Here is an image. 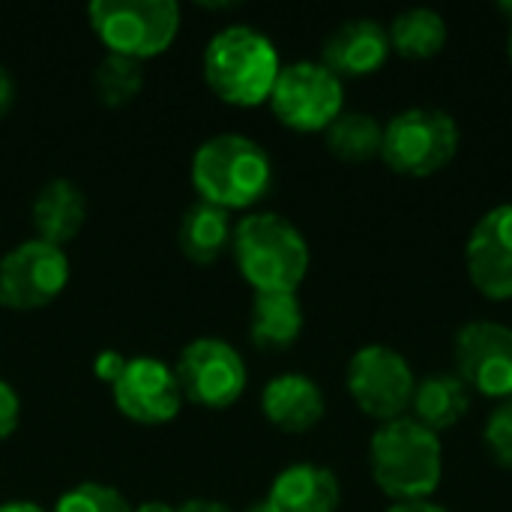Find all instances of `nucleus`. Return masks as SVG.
I'll return each mask as SVG.
<instances>
[{
    "label": "nucleus",
    "mask_w": 512,
    "mask_h": 512,
    "mask_svg": "<svg viewBox=\"0 0 512 512\" xmlns=\"http://www.w3.org/2000/svg\"><path fill=\"white\" fill-rule=\"evenodd\" d=\"M282 72L273 39L249 24H228L210 36L204 48V81L216 99L234 108L270 102Z\"/></svg>",
    "instance_id": "nucleus-1"
},
{
    "label": "nucleus",
    "mask_w": 512,
    "mask_h": 512,
    "mask_svg": "<svg viewBox=\"0 0 512 512\" xmlns=\"http://www.w3.org/2000/svg\"><path fill=\"white\" fill-rule=\"evenodd\" d=\"M192 186L201 201L219 210H249L273 186V159L249 135L222 132L192 156Z\"/></svg>",
    "instance_id": "nucleus-2"
},
{
    "label": "nucleus",
    "mask_w": 512,
    "mask_h": 512,
    "mask_svg": "<svg viewBox=\"0 0 512 512\" xmlns=\"http://www.w3.org/2000/svg\"><path fill=\"white\" fill-rule=\"evenodd\" d=\"M231 252L240 276L255 294L297 291L312 255L303 231L279 213H249L234 225Z\"/></svg>",
    "instance_id": "nucleus-3"
},
{
    "label": "nucleus",
    "mask_w": 512,
    "mask_h": 512,
    "mask_svg": "<svg viewBox=\"0 0 512 512\" xmlns=\"http://www.w3.org/2000/svg\"><path fill=\"white\" fill-rule=\"evenodd\" d=\"M369 465L378 489L396 501H426L444 477L441 435L420 426L414 417L381 423L369 441Z\"/></svg>",
    "instance_id": "nucleus-4"
},
{
    "label": "nucleus",
    "mask_w": 512,
    "mask_h": 512,
    "mask_svg": "<svg viewBox=\"0 0 512 512\" xmlns=\"http://www.w3.org/2000/svg\"><path fill=\"white\" fill-rule=\"evenodd\" d=\"M87 21L108 54L144 63L174 45L180 6L174 0H93Z\"/></svg>",
    "instance_id": "nucleus-5"
},
{
    "label": "nucleus",
    "mask_w": 512,
    "mask_h": 512,
    "mask_svg": "<svg viewBox=\"0 0 512 512\" xmlns=\"http://www.w3.org/2000/svg\"><path fill=\"white\" fill-rule=\"evenodd\" d=\"M462 144V129L441 108H405L384 123L381 159L393 174L432 177L444 171Z\"/></svg>",
    "instance_id": "nucleus-6"
},
{
    "label": "nucleus",
    "mask_w": 512,
    "mask_h": 512,
    "mask_svg": "<svg viewBox=\"0 0 512 512\" xmlns=\"http://www.w3.org/2000/svg\"><path fill=\"white\" fill-rule=\"evenodd\" d=\"M270 108L276 120L294 132H327L345 111V84L321 60H297L282 66Z\"/></svg>",
    "instance_id": "nucleus-7"
},
{
    "label": "nucleus",
    "mask_w": 512,
    "mask_h": 512,
    "mask_svg": "<svg viewBox=\"0 0 512 512\" xmlns=\"http://www.w3.org/2000/svg\"><path fill=\"white\" fill-rule=\"evenodd\" d=\"M174 375L183 393V402H192L207 411H225L231 408L249 384V369L240 351L219 339V336H201L183 345Z\"/></svg>",
    "instance_id": "nucleus-8"
},
{
    "label": "nucleus",
    "mask_w": 512,
    "mask_h": 512,
    "mask_svg": "<svg viewBox=\"0 0 512 512\" xmlns=\"http://www.w3.org/2000/svg\"><path fill=\"white\" fill-rule=\"evenodd\" d=\"M345 387L366 417L390 423L408 417L417 390V375L396 348L363 345L348 360Z\"/></svg>",
    "instance_id": "nucleus-9"
},
{
    "label": "nucleus",
    "mask_w": 512,
    "mask_h": 512,
    "mask_svg": "<svg viewBox=\"0 0 512 512\" xmlns=\"http://www.w3.org/2000/svg\"><path fill=\"white\" fill-rule=\"evenodd\" d=\"M69 255L45 240H24L0 258V306L33 312L54 303L69 285Z\"/></svg>",
    "instance_id": "nucleus-10"
},
{
    "label": "nucleus",
    "mask_w": 512,
    "mask_h": 512,
    "mask_svg": "<svg viewBox=\"0 0 512 512\" xmlns=\"http://www.w3.org/2000/svg\"><path fill=\"white\" fill-rule=\"evenodd\" d=\"M456 375L486 399H512V327L471 321L456 333Z\"/></svg>",
    "instance_id": "nucleus-11"
},
{
    "label": "nucleus",
    "mask_w": 512,
    "mask_h": 512,
    "mask_svg": "<svg viewBox=\"0 0 512 512\" xmlns=\"http://www.w3.org/2000/svg\"><path fill=\"white\" fill-rule=\"evenodd\" d=\"M111 399L126 420L141 426H165L183 408L174 366L159 357H129L111 384Z\"/></svg>",
    "instance_id": "nucleus-12"
},
{
    "label": "nucleus",
    "mask_w": 512,
    "mask_h": 512,
    "mask_svg": "<svg viewBox=\"0 0 512 512\" xmlns=\"http://www.w3.org/2000/svg\"><path fill=\"white\" fill-rule=\"evenodd\" d=\"M465 267L486 300H512V204H498L477 219L465 246Z\"/></svg>",
    "instance_id": "nucleus-13"
},
{
    "label": "nucleus",
    "mask_w": 512,
    "mask_h": 512,
    "mask_svg": "<svg viewBox=\"0 0 512 512\" xmlns=\"http://www.w3.org/2000/svg\"><path fill=\"white\" fill-rule=\"evenodd\" d=\"M390 33L375 18L342 21L321 48V63L339 78H366L375 75L390 60Z\"/></svg>",
    "instance_id": "nucleus-14"
},
{
    "label": "nucleus",
    "mask_w": 512,
    "mask_h": 512,
    "mask_svg": "<svg viewBox=\"0 0 512 512\" xmlns=\"http://www.w3.org/2000/svg\"><path fill=\"white\" fill-rule=\"evenodd\" d=\"M261 411L267 423L276 426L279 432L303 435V432H312L324 420L327 399L315 378L303 372H282L267 381L261 393Z\"/></svg>",
    "instance_id": "nucleus-15"
},
{
    "label": "nucleus",
    "mask_w": 512,
    "mask_h": 512,
    "mask_svg": "<svg viewBox=\"0 0 512 512\" xmlns=\"http://www.w3.org/2000/svg\"><path fill=\"white\" fill-rule=\"evenodd\" d=\"M264 501L273 512H339L342 486L330 468L300 462L276 474Z\"/></svg>",
    "instance_id": "nucleus-16"
},
{
    "label": "nucleus",
    "mask_w": 512,
    "mask_h": 512,
    "mask_svg": "<svg viewBox=\"0 0 512 512\" xmlns=\"http://www.w3.org/2000/svg\"><path fill=\"white\" fill-rule=\"evenodd\" d=\"M30 216H33L36 240L63 249L81 234L87 222V198L78 183L66 177H54L36 192Z\"/></svg>",
    "instance_id": "nucleus-17"
},
{
    "label": "nucleus",
    "mask_w": 512,
    "mask_h": 512,
    "mask_svg": "<svg viewBox=\"0 0 512 512\" xmlns=\"http://www.w3.org/2000/svg\"><path fill=\"white\" fill-rule=\"evenodd\" d=\"M471 411V390L456 372H438L423 381H417L411 414L420 426L441 435L447 429H456Z\"/></svg>",
    "instance_id": "nucleus-18"
},
{
    "label": "nucleus",
    "mask_w": 512,
    "mask_h": 512,
    "mask_svg": "<svg viewBox=\"0 0 512 512\" xmlns=\"http://www.w3.org/2000/svg\"><path fill=\"white\" fill-rule=\"evenodd\" d=\"M303 303L297 291L255 294L249 315V336L258 351H285L303 333Z\"/></svg>",
    "instance_id": "nucleus-19"
},
{
    "label": "nucleus",
    "mask_w": 512,
    "mask_h": 512,
    "mask_svg": "<svg viewBox=\"0 0 512 512\" xmlns=\"http://www.w3.org/2000/svg\"><path fill=\"white\" fill-rule=\"evenodd\" d=\"M231 237H234L231 213L207 201L192 204L183 213L180 228H177V243H180L183 258L198 267L216 264L225 255V249H231Z\"/></svg>",
    "instance_id": "nucleus-20"
},
{
    "label": "nucleus",
    "mask_w": 512,
    "mask_h": 512,
    "mask_svg": "<svg viewBox=\"0 0 512 512\" xmlns=\"http://www.w3.org/2000/svg\"><path fill=\"white\" fill-rule=\"evenodd\" d=\"M390 48L405 60H432L447 45V18L429 6H411L399 12L390 27Z\"/></svg>",
    "instance_id": "nucleus-21"
},
{
    "label": "nucleus",
    "mask_w": 512,
    "mask_h": 512,
    "mask_svg": "<svg viewBox=\"0 0 512 512\" xmlns=\"http://www.w3.org/2000/svg\"><path fill=\"white\" fill-rule=\"evenodd\" d=\"M327 150L342 159V162H372L381 159V144H384V126L378 117L366 111H342L324 132Z\"/></svg>",
    "instance_id": "nucleus-22"
},
{
    "label": "nucleus",
    "mask_w": 512,
    "mask_h": 512,
    "mask_svg": "<svg viewBox=\"0 0 512 512\" xmlns=\"http://www.w3.org/2000/svg\"><path fill=\"white\" fill-rule=\"evenodd\" d=\"M141 87H144V69L138 60L105 54L93 69V90L105 108L129 105L141 93Z\"/></svg>",
    "instance_id": "nucleus-23"
},
{
    "label": "nucleus",
    "mask_w": 512,
    "mask_h": 512,
    "mask_svg": "<svg viewBox=\"0 0 512 512\" xmlns=\"http://www.w3.org/2000/svg\"><path fill=\"white\" fill-rule=\"evenodd\" d=\"M51 512H132V504L114 486L87 480L63 492Z\"/></svg>",
    "instance_id": "nucleus-24"
},
{
    "label": "nucleus",
    "mask_w": 512,
    "mask_h": 512,
    "mask_svg": "<svg viewBox=\"0 0 512 512\" xmlns=\"http://www.w3.org/2000/svg\"><path fill=\"white\" fill-rule=\"evenodd\" d=\"M483 447L495 465L512 471V399L501 402L489 414L486 429H483Z\"/></svg>",
    "instance_id": "nucleus-25"
},
{
    "label": "nucleus",
    "mask_w": 512,
    "mask_h": 512,
    "mask_svg": "<svg viewBox=\"0 0 512 512\" xmlns=\"http://www.w3.org/2000/svg\"><path fill=\"white\" fill-rule=\"evenodd\" d=\"M21 423V396L9 381L0 378V441H6Z\"/></svg>",
    "instance_id": "nucleus-26"
},
{
    "label": "nucleus",
    "mask_w": 512,
    "mask_h": 512,
    "mask_svg": "<svg viewBox=\"0 0 512 512\" xmlns=\"http://www.w3.org/2000/svg\"><path fill=\"white\" fill-rule=\"evenodd\" d=\"M126 360H129V357H123L120 351L105 348V351H99V354L93 357V372H96V378H99L102 384H108V387H111V384L120 378V372H123Z\"/></svg>",
    "instance_id": "nucleus-27"
},
{
    "label": "nucleus",
    "mask_w": 512,
    "mask_h": 512,
    "mask_svg": "<svg viewBox=\"0 0 512 512\" xmlns=\"http://www.w3.org/2000/svg\"><path fill=\"white\" fill-rule=\"evenodd\" d=\"M12 102H15V81L6 72V66H0V120L12 111Z\"/></svg>",
    "instance_id": "nucleus-28"
},
{
    "label": "nucleus",
    "mask_w": 512,
    "mask_h": 512,
    "mask_svg": "<svg viewBox=\"0 0 512 512\" xmlns=\"http://www.w3.org/2000/svg\"><path fill=\"white\" fill-rule=\"evenodd\" d=\"M387 512H450L444 504H435L432 498L426 501H396Z\"/></svg>",
    "instance_id": "nucleus-29"
},
{
    "label": "nucleus",
    "mask_w": 512,
    "mask_h": 512,
    "mask_svg": "<svg viewBox=\"0 0 512 512\" xmlns=\"http://www.w3.org/2000/svg\"><path fill=\"white\" fill-rule=\"evenodd\" d=\"M177 512H234L228 504L222 501H210V498H192L183 507H177Z\"/></svg>",
    "instance_id": "nucleus-30"
},
{
    "label": "nucleus",
    "mask_w": 512,
    "mask_h": 512,
    "mask_svg": "<svg viewBox=\"0 0 512 512\" xmlns=\"http://www.w3.org/2000/svg\"><path fill=\"white\" fill-rule=\"evenodd\" d=\"M0 512H48L42 504L36 501H6L0 504Z\"/></svg>",
    "instance_id": "nucleus-31"
},
{
    "label": "nucleus",
    "mask_w": 512,
    "mask_h": 512,
    "mask_svg": "<svg viewBox=\"0 0 512 512\" xmlns=\"http://www.w3.org/2000/svg\"><path fill=\"white\" fill-rule=\"evenodd\" d=\"M132 512H177V507H171L165 501H144V504L132 507Z\"/></svg>",
    "instance_id": "nucleus-32"
},
{
    "label": "nucleus",
    "mask_w": 512,
    "mask_h": 512,
    "mask_svg": "<svg viewBox=\"0 0 512 512\" xmlns=\"http://www.w3.org/2000/svg\"><path fill=\"white\" fill-rule=\"evenodd\" d=\"M246 512H273V510H270V504H267V501H255V504H252Z\"/></svg>",
    "instance_id": "nucleus-33"
},
{
    "label": "nucleus",
    "mask_w": 512,
    "mask_h": 512,
    "mask_svg": "<svg viewBox=\"0 0 512 512\" xmlns=\"http://www.w3.org/2000/svg\"><path fill=\"white\" fill-rule=\"evenodd\" d=\"M510 60H512V30H510Z\"/></svg>",
    "instance_id": "nucleus-34"
}]
</instances>
